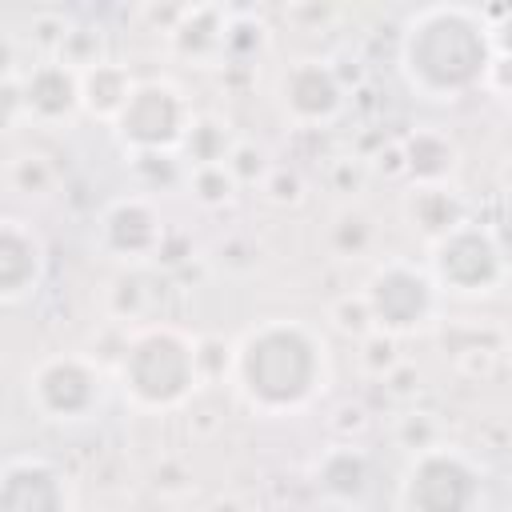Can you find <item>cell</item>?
Listing matches in <instances>:
<instances>
[{"mask_svg":"<svg viewBox=\"0 0 512 512\" xmlns=\"http://www.w3.org/2000/svg\"><path fill=\"white\" fill-rule=\"evenodd\" d=\"M488 80H492V84H508V88H512V60H500V56H496V60H492Z\"/></svg>","mask_w":512,"mask_h":512,"instance_id":"cell-30","label":"cell"},{"mask_svg":"<svg viewBox=\"0 0 512 512\" xmlns=\"http://www.w3.org/2000/svg\"><path fill=\"white\" fill-rule=\"evenodd\" d=\"M192 104L184 100V92L172 84V80H140L128 108L120 112L116 120V136L140 152V156H152V152H168V148H180L188 128H192Z\"/></svg>","mask_w":512,"mask_h":512,"instance_id":"cell-5","label":"cell"},{"mask_svg":"<svg viewBox=\"0 0 512 512\" xmlns=\"http://www.w3.org/2000/svg\"><path fill=\"white\" fill-rule=\"evenodd\" d=\"M232 368L252 408L292 412L324 388L328 356H324V340L312 328L296 320H268L240 340Z\"/></svg>","mask_w":512,"mask_h":512,"instance_id":"cell-2","label":"cell"},{"mask_svg":"<svg viewBox=\"0 0 512 512\" xmlns=\"http://www.w3.org/2000/svg\"><path fill=\"white\" fill-rule=\"evenodd\" d=\"M360 364L372 372V376H388L392 368H400V360H396V340L388 336V332H368L364 340H360Z\"/></svg>","mask_w":512,"mask_h":512,"instance_id":"cell-23","label":"cell"},{"mask_svg":"<svg viewBox=\"0 0 512 512\" xmlns=\"http://www.w3.org/2000/svg\"><path fill=\"white\" fill-rule=\"evenodd\" d=\"M492 52H496L500 60H512V12L504 16V24L492 28Z\"/></svg>","mask_w":512,"mask_h":512,"instance_id":"cell-28","label":"cell"},{"mask_svg":"<svg viewBox=\"0 0 512 512\" xmlns=\"http://www.w3.org/2000/svg\"><path fill=\"white\" fill-rule=\"evenodd\" d=\"M100 384L88 356H48L28 376V400L48 420H80L100 404Z\"/></svg>","mask_w":512,"mask_h":512,"instance_id":"cell-6","label":"cell"},{"mask_svg":"<svg viewBox=\"0 0 512 512\" xmlns=\"http://www.w3.org/2000/svg\"><path fill=\"white\" fill-rule=\"evenodd\" d=\"M364 296H368L376 328L388 332V336H400V332H412L428 320V312L436 304V284L416 264L392 260V264L372 272Z\"/></svg>","mask_w":512,"mask_h":512,"instance_id":"cell-8","label":"cell"},{"mask_svg":"<svg viewBox=\"0 0 512 512\" xmlns=\"http://www.w3.org/2000/svg\"><path fill=\"white\" fill-rule=\"evenodd\" d=\"M176 52L184 56H212L224 48V36H228V16L224 8H212V4H200V8H184L180 24L168 32Z\"/></svg>","mask_w":512,"mask_h":512,"instance_id":"cell-18","label":"cell"},{"mask_svg":"<svg viewBox=\"0 0 512 512\" xmlns=\"http://www.w3.org/2000/svg\"><path fill=\"white\" fill-rule=\"evenodd\" d=\"M316 480H320V488H324L328 496H336V500H360V496L368 492V484H372V464H368V456H364L360 448L336 444V448H328V452L320 456Z\"/></svg>","mask_w":512,"mask_h":512,"instance_id":"cell-17","label":"cell"},{"mask_svg":"<svg viewBox=\"0 0 512 512\" xmlns=\"http://www.w3.org/2000/svg\"><path fill=\"white\" fill-rule=\"evenodd\" d=\"M24 108L36 120H68L80 104V72L72 64L56 60H40L24 72Z\"/></svg>","mask_w":512,"mask_h":512,"instance_id":"cell-12","label":"cell"},{"mask_svg":"<svg viewBox=\"0 0 512 512\" xmlns=\"http://www.w3.org/2000/svg\"><path fill=\"white\" fill-rule=\"evenodd\" d=\"M400 436L408 440V448H416V452H428V448H436V424L424 416V412H412V416H404V424H400Z\"/></svg>","mask_w":512,"mask_h":512,"instance_id":"cell-26","label":"cell"},{"mask_svg":"<svg viewBox=\"0 0 512 512\" xmlns=\"http://www.w3.org/2000/svg\"><path fill=\"white\" fill-rule=\"evenodd\" d=\"M228 172L236 176V180H256L260 172H264V156H260V148H252V144H232V152H228Z\"/></svg>","mask_w":512,"mask_h":512,"instance_id":"cell-25","label":"cell"},{"mask_svg":"<svg viewBox=\"0 0 512 512\" xmlns=\"http://www.w3.org/2000/svg\"><path fill=\"white\" fill-rule=\"evenodd\" d=\"M120 380L144 408H172L180 404L200 380V352L196 340L172 324L136 328L120 352Z\"/></svg>","mask_w":512,"mask_h":512,"instance_id":"cell-3","label":"cell"},{"mask_svg":"<svg viewBox=\"0 0 512 512\" xmlns=\"http://www.w3.org/2000/svg\"><path fill=\"white\" fill-rule=\"evenodd\" d=\"M180 148L192 156V164H196V168H204V164H224V160H228V152H232L224 124H220V120H212V116H196Z\"/></svg>","mask_w":512,"mask_h":512,"instance_id":"cell-19","label":"cell"},{"mask_svg":"<svg viewBox=\"0 0 512 512\" xmlns=\"http://www.w3.org/2000/svg\"><path fill=\"white\" fill-rule=\"evenodd\" d=\"M400 156H404V172L416 184H444L456 168V144L436 128H416L412 136H404Z\"/></svg>","mask_w":512,"mask_h":512,"instance_id":"cell-16","label":"cell"},{"mask_svg":"<svg viewBox=\"0 0 512 512\" xmlns=\"http://www.w3.org/2000/svg\"><path fill=\"white\" fill-rule=\"evenodd\" d=\"M40 272H44V244H40V236L24 220L8 216L0 224V296L4 300H20L24 292L36 288Z\"/></svg>","mask_w":512,"mask_h":512,"instance_id":"cell-13","label":"cell"},{"mask_svg":"<svg viewBox=\"0 0 512 512\" xmlns=\"http://www.w3.org/2000/svg\"><path fill=\"white\" fill-rule=\"evenodd\" d=\"M432 276L452 292H492L504 276L500 244L488 228L460 224L432 244Z\"/></svg>","mask_w":512,"mask_h":512,"instance_id":"cell-7","label":"cell"},{"mask_svg":"<svg viewBox=\"0 0 512 512\" xmlns=\"http://www.w3.org/2000/svg\"><path fill=\"white\" fill-rule=\"evenodd\" d=\"M116 312L120 316H128V320H136L140 312H144V304H140V276H124V280H116Z\"/></svg>","mask_w":512,"mask_h":512,"instance_id":"cell-27","label":"cell"},{"mask_svg":"<svg viewBox=\"0 0 512 512\" xmlns=\"http://www.w3.org/2000/svg\"><path fill=\"white\" fill-rule=\"evenodd\" d=\"M372 236H376V228H372V220H368L360 208H344V212L332 220V232H328V240H332V248H336L340 256H360V252H368Z\"/></svg>","mask_w":512,"mask_h":512,"instance_id":"cell-20","label":"cell"},{"mask_svg":"<svg viewBox=\"0 0 512 512\" xmlns=\"http://www.w3.org/2000/svg\"><path fill=\"white\" fill-rule=\"evenodd\" d=\"M268 188H272V196H276V200H296V196H300V180H296L292 172H276Z\"/></svg>","mask_w":512,"mask_h":512,"instance_id":"cell-29","label":"cell"},{"mask_svg":"<svg viewBox=\"0 0 512 512\" xmlns=\"http://www.w3.org/2000/svg\"><path fill=\"white\" fill-rule=\"evenodd\" d=\"M404 512H476L480 504V472L468 456L452 448L416 452L404 484H400Z\"/></svg>","mask_w":512,"mask_h":512,"instance_id":"cell-4","label":"cell"},{"mask_svg":"<svg viewBox=\"0 0 512 512\" xmlns=\"http://www.w3.org/2000/svg\"><path fill=\"white\" fill-rule=\"evenodd\" d=\"M8 176H12V184H16V192H44L48 184H52V168L40 160V156H20V160H12V168H8Z\"/></svg>","mask_w":512,"mask_h":512,"instance_id":"cell-24","label":"cell"},{"mask_svg":"<svg viewBox=\"0 0 512 512\" xmlns=\"http://www.w3.org/2000/svg\"><path fill=\"white\" fill-rule=\"evenodd\" d=\"M0 512H72V488L48 460H8L0 476Z\"/></svg>","mask_w":512,"mask_h":512,"instance_id":"cell-9","label":"cell"},{"mask_svg":"<svg viewBox=\"0 0 512 512\" xmlns=\"http://www.w3.org/2000/svg\"><path fill=\"white\" fill-rule=\"evenodd\" d=\"M332 320H336V328L344 332V336H352V340H364L368 332H376V320H372V308H368V296L360 292V296H340L336 304H332Z\"/></svg>","mask_w":512,"mask_h":512,"instance_id":"cell-21","label":"cell"},{"mask_svg":"<svg viewBox=\"0 0 512 512\" xmlns=\"http://www.w3.org/2000/svg\"><path fill=\"white\" fill-rule=\"evenodd\" d=\"M100 240L108 252L124 256V260H144V256H156L160 244H164V224H160V212L144 200V196H124L116 200L104 220H100Z\"/></svg>","mask_w":512,"mask_h":512,"instance_id":"cell-11","label":"cell"},{"mask_svg":"<svg viewBox=\"0 0 512 512\" xmlns=\"http://www.w3.org/2000/svg\"><path fill=\"white\" fill-rule=\"evenodd\" d=\"M280 100H284L292 120L320 124V120H332L340 112L344 84H340L336 68H328L324 60H296L280 80Z\"/></svg>","mask_w":512,"mask_h":512,"instance_id":"cell-10","label":"cell"},{"mask_svg":"<svg viewBox=\"0 0 512 512\" xmlns=\"http://www.w3.org/2000/svg\"><path fill=\"white\" fill-rule=\"evenodd\" d=\"M240 180L228 172V164H204V168H192V192L204 200V204H224L232 196Z\"/></svg>","mask_w":512,"mask_h":512,"instance_id":"cell-22","label":"cell"},{"mask_svg":"<svg viewBox=\"0 0 512 512\" xmlns=\"http://www.w3.org/2000/svg\"><path fill=\"white\" fill-rule=\"evenodd\" d=\"M492 28L480 12L460 4L420 8L400 36V68L428 100H456L492 72Z\"/></svg>","mask_w":512,"mask_h":512,"instance_id":"cell-1","label":"cell"},{"mask_svg":"<svg viewBox=\"0 0 512 512\" xmlns=\"http://www.w3.org/2000/svg\"><path fill=\"white\" fill-rule=\"evenodd\" d=\"M404 212H408L412 228L424 232L432 244L444 240L448 232H456L460 224H468L464 220V200L444 184H416L404 200Z\"/></svg>","mask_w":512,"mask_h":512,"instance_id":"cell-15","label":"cell"},{"mask_svg":"<svg viewBox=\"0 0 512 512\" xmlns=\"http://www.w3.org/2000/svg\"><path fill=\"white\" fill-rule=\"evenodd\" d=\"M132 92H136V80L116 60H100V64H92V68L80 72V104L96 120H112L116 124L120 112L128 108Z\"/></svg>","mask_w":512,"mask_h":512,"instance_id":"cell-14","label":"cell"}]
</instances>
